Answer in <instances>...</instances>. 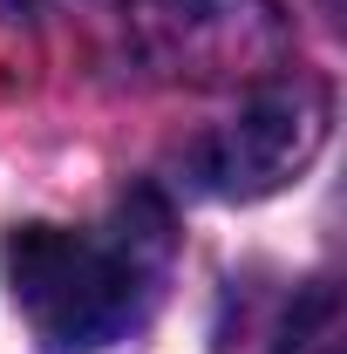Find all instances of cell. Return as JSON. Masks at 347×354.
Returning <instances> with one entry per match:
<instances>
[{
	"instance_id": "cell-1",
	"label": "cell",
	"mask_w": 347,
	"mask_h": 354,
	"mask_svg": "<svg viewBox=\"0 0 347 354\" xmlns=\"http://www.w3.org/2000/svg\"><path fill=\"white\" fill-rule=\"evenodd\" d=\"M164 232L171 225L150 198L123 205V225L109 239L68 225H14L0 239V279L48 354H95L143 320Z\"/></svg>"
},
{
	"instance_id": "cell-2",
	"label": "cell",
	"mask_w": 347,
	"mask_h": 354,
	"mask_svg": "<svg viewBox=\"0 0 347 354\" xmlns=\"http://www.w3.org/2000/svg\"><path fill=\"white\" fill-rule=\"evenodd\" d=\"M320 143H327V95L313 82H272L205 136L198 177L218 198H272L320 157Z\"/></svg>"
},
{
	"instance_id": "cell-3",
	"label": "cell",
	"mask_w": 347,
	"mask_h": 354,
	"mask_svg": "<svg viewBox=\"0 0 347 354\" xmlns=\"http://www.w3.org/2000/svg\"><path fill=\"white\" fill-rule=\"evenodd\" d=\"M177 7H198V0H177Z\"/></svg>"
}]
</instances>
